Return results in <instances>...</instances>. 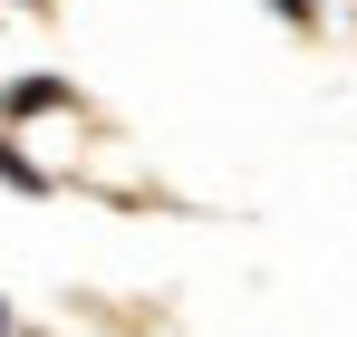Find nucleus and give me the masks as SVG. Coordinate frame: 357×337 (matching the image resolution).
Instances as JSON below:
<instances>
[{
  "label": "nucleus",
  "mask_w": 357,
  "mask_h": 337,
  "mask_svg": "<svg viewBox=\"0 0 357 337\" xmlns=\"http://www.w3.org/2000/svg\"><path fill=\"white\" fill-rule=\"evenodd\" d=\"M271 10H280V19H309V0H271Z\"/></svg>",
  "instance_id": "1"
}]
</instances>
